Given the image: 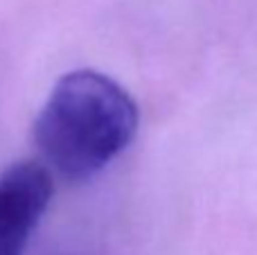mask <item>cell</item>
<instances>
[{
	"label": "cell",
	"mask_w": 257,
	"mask_h": 255,
	"mask_svg": "<svg viewBox=\"0 0 257 255\" xmlns=\"http://www.w3.org/2000/svg\"><path fill=\"white\" fill-rule=\"evenodd\" d=\"M54 192L41 161H18L0 172V255H23Z\"/></svg>",
	"instance_id": "cell-2"
},
{
	"label": "cell",
	"mask_w": 257,
	"mask_h": 255,
	"mask_svg": "<svg viewBox=\"0 0 257 255\" xmlns=\"http://www.w3.org/2000/svg\"><path fill=\"white\" fill-rule=\"evenodd\" d=\"M138 124L140 111L128 90L86 68L54 84L32 124V143L50 172L81 183L124 152Z\"/></svg>",
	"instance_id": "cell-1"
}]
</instances>
